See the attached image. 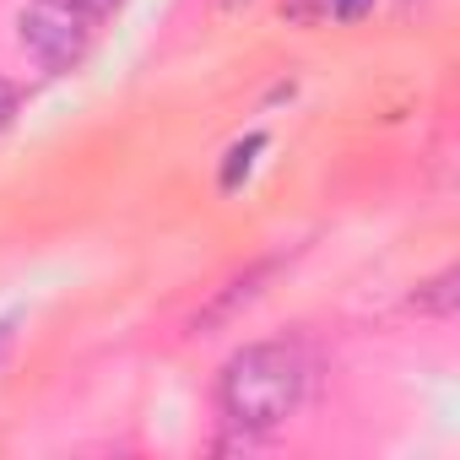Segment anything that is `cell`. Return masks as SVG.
<instances>
[{"label": "cell", "instance_id": "8", "mask_svg": "<svg viewBox=\"0 0 460 460\" xmlns=\"http://www.w3.org/2000/svg\"><path fill=\"white\" fill-rule=\"evenodd\" d=\"M227 6H239V0H227Z\"/></svg>", "mask_w": 460, "mask_h": 460}, {"label": "cell", "instance_id": "6", "mask_svg": "<svg viewBox=\"0 0 460 460\" xmlns=\"http://www.w3.org/2000/svg\"><path fill=\"white\" fill-rule=\"evenodd\" d=\"M12 114H17V87H12L6 76H0V130L12 125Z\"/></svg>", "mask_w": 460, "mask_h": 460}, {"label": "cell", "instance_id": "4", "mask_svg": "<svg viewBox=\"0 0 460 460\" xmlns=\"http://www.w3.org/2000/svg\"><path fill=\"white\" fill-rule=\"evenodd\" d=\"M266 146V136H250V141H239L234 152H227V163H222V190H234L239 184V173H250V163H255V152Z\"/></svg>", "mask_w": 460, "mask_h": 460}, {"label": "cell", "instance_id": "7", "mask_svg": "<svg viewBox=\"0 0 460 460\" xmlns=\"http://www.w3.org/2000/svg\"><path fill=\"white\" fill-rule=\"evenodd\" d=\"M76 6H82V12H87L93 22H98V17H109V12L119 6V0H76Z\"/></svg>", "mask_w": 460, "mask_h": 460}, {"label": "cell", "instance_id": "3", "mask_svg": "<svg viewBox=\"0 0 460 460\" xmlns=\"http://www.w3.org/2000/svg\"><path fill=\"white\" fill-rule=\"evenodd\" d=\"M455 298H460V288H455V271H438L433 282H422V288H417V298H411V304H417L422 314H438V320H449V314H455Z\"/></svg>", "mask_w": 460, "mask_h": 460}, {"label": "cell", "instance_id": "5", "mask_svg": "<svg viewBox=\"0 0 460 460\" xmlns=\"http://www.w3.org/2000/svg\"><path fill=\"white\" fill-rule=\"evenodd\" d=\"M325 6H331V17H341V22H358L374 0H325Z\"/></svg>", "mask_w": 460, "mask_h": 460}, {"label": "cell", "instance_id": "1", "mask_svg": "<svg viewBox=\"0 0 460 460\" xmlns=\"http://www.w3.org/2000/svg\"><path fill=\"white\" fill-rule=\"evenodd\" d=\"M298 395H304V358L288 341H250L222 363L217 379L222 422L239 433H271L277 422L293 417Z\"/></svg>", "mask_w": 460, "mask_h": 460}, {"label": "cell", "instance_id": "2", "mask_svg": "<svg viewBox=\"0 0 460 460\" xmlns=\"http://www.w3.org/2000/svg\"><path fill=\"white\" fill-rule=\"evenodd\" d=\"M17 39L44 71H71L93 44V17L76 0H28L17 17Z\"/></svg>", "mask_w": 460, "mask_h": 460}]
</instances>
